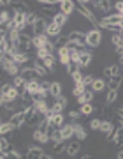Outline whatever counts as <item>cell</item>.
<instances>
[{
	"label": "cell",
	"instance_id": "cell-24",
	"mask_svg": "<svg viewBox=\"0 0 123 159\" xmlns=\"http://www.w3.org/2000/svg\"><path fill=\"white\" fill-rule=\"evenodd\" d=\"M86 89H88V87L84 85V83H76V85H72V96L78 99V97L81 96V94H83Z\"/></svg>",
	"mask_w": 123,
	"mask_h": 159
},
{
	"label": "cell",
	"instance_id": "cell-6",
	"mask_svg": "<svg viewBox=\"0 0 123 159\" xmlns=\"http://www.w3.org/2000/svg\"><path fill=\"white\" fill-rule=\"evenodd\" d=\"M21 78H25V81H34V80H40V74L35 71L34 67H23L19 73Z\"/></svg>",
	"mask_w": 123,
	"mask_h": 159
},
{
	"label": "cell",
	"instance_id": "cell-33",
	"mask_svg": "<svg viewBox=\"0 0 123 159\" xmlns=\"http://www.w3.org/2000/svg\"><path fill=\"white\" fill-rule=\"evenodd\" d=\"M93 81H95V78H93V74H83V83L86 87H91V83H93Z\"/></svg>",
	"mask_w": 123,
	"mask_h": 159
},
{
	"label": "cell",
	"instance_id": "cell-12",
	"mask_svg": "<svg viewBox=\"0 0 123 159\" xmlns=\"http://www.w3.org/2000/svg\"><path fill=\"white\" fill-rule=\"evenodd\" d=\"M74 138L79 140V142H83V140L88 138V133H86V129H84V125L79 124V122H74Z\"/></svg>",
	"mask_w": 123,
	"mask_h": 159
},
{
	"label": "cell",
	"instance_id": "cell-41",
	"mask_svg": "<svg viewBox=\"0 0 123 159\" xmlns=\"http://www.w3.org/2000/svg\"><path fill=\"white\" fill-rule=\"evenodd\" d=\"M121 64H123V58H121Z\"/></svg>",
	"mask_w": 123,
	"mask_h": 159
},
{
	"label": "cell",
	"instance_id": "cell-34",
	"mask_svg": "<svg viewBox=\"0 0 123 159\" xmlns=\"http://www.w3.org/2000/svg\"><path fill=\"white\" fill-rule=\"evenodd\" d=\"M102 76H104V78H112V67L111 66H107V67L102 69Z\"/></svg>",
	"mask_w": 123,
	"mask_h": 159
},
{
	"label": "cell",
	"instance_id": "cell-21",
	"mask_svg": "<svg viewBox=\"0 0 123 159\" xmlns=\"http://www.w3.org/2000/svg\"><path fill=\"white\" fill-rule=\"evenodd\" d=\"M79 111H81L83 117H88V115H91L95 111V106H93V102H86V104H81L79 106Z\"/></svg>",
	"mask_w": 123,
	"mask_h": 159
},
{
	"label": "cell",
	"instance_id": "cell-7",
	"mask_svg": "<svg viewBox=\"0 0 123 159\" xmlns=\"http://www.w3.org/2000/svg\"><path fill=\"white\" fill-rule=\"evenodd\" d=\"M69 41H70V43H78L81 48H84V46H86V34H84V32L74 30V32L69 34Z\"/></svg>",
	"mask_w": 123,
	"mask_h": 159
},
{
	"label": "cell",
	"instance_id": "cell-15",
	"mask_svg": "<svg viewBox=\"0 0 123 159\" xmlns=\"http://www.w3.org/2000/svg\"><path fill=\"white\" fill-rule=\"evenodd\" d=\"M11 124L14 125L16 129H21L23 125H25V111H16V113L12 115Z\"/></svg>",
	"mask_w": 123,
	"mask_h": 159
},
{
	"label": "cell",
	"instance_id": "cell-28",
	"mask_svg": "<svg viewBox=\"0 0 123 159\" xmlns=\"http://www.w3.org/2000/svg\"><path fill=\"white\" fill-rule=\"evenodd\" d=\"M51 142H53V143H62V142H63V136H62V131L60 129H53V131H51Z\"/></svg>",
	"mask_w": 123,
	"mask_h": 159
},
{
	"label": "cell",
	"instance_id": "cell-8",
	"mask_svg": "<svg viewBox=\"0 0 123 159\" xmlns=\"http://www.w3.org/2000/svg\"><path fill=\"white\" fill-rule=\"evenodd\" d=\"M44 150H42V148L40 147H32V145H30V147H28V150H27V154H25V159H42L44 157Z\"/></svg>",
	"mask_w": 123,
	"mask_h": 159
},
{
	"label": "cell",
	"instance_id": "cell-19",
	"mask_svg": "<svg viewBox=\"0 0 123 159\" xmlns=\"http://www.w3.org/2000/svg\"><path fill=\"white\" fill-rule=\"evenodd\" d=\"M60 32H62L60 27H58L56 23H51L49 27H48V30H46V35H48V37L51 39V37H58V35H62Z\"/></svg>",
	"mask_w": 123,
	"mask_h": 159
},
{
	"label": "cell",
	"instance_id": "cell-10",
	"mask_svg": "<svg viewBox=\"0 0 123 159\" xmlns=\"http://www.w3.org/2000/svg\"><path fill=\"white\" fill-rule=\"evenodd\" d=\"M93 99H95V92L91 90V87H88V89L78 97V104L81 106V104H86V102H93Z\"/></svg>",
	"mask_w": 123,
	"mask_h": 159
},
{
	"label": "cell",
	"instance_id": "cell-35",
	"mask_svg": "<svg viewBox=\"0 0 123 159\" xmlns=\"http://www.w3.org/2000/svg\"><path fill=\"white\" fill-rule=\"evenodd\" d=\"M55 101H56V102H60L62 106H65V108H67V97H65V96H60V97H56Z\"/></svg>",
	"mask_w": 123,
	"mask_h": 159
},
{
	"label": "cell",
	"instance_id": "cell-30",
	"mask_svg": "<svg viewBox=\"0 0 123 159\" xmlns=\"http://www.w3.org/2000/svg\"><path fill=\"white\" fill-rule=\"evenodd\" d=\"M100 125H102L100 119H91L90 120V129L91 131H97V133H99V131H100Z\"/></svg>",
	"mask_w": 123,
	"mask_h": 159
},
{
	"label": "cell",
	"instance_id": "cell-4",
	"mask_svg": "<svg viewBox=\"0 0 123 159\" xmlns=\"http://www.w3.org/2000/svg\"><path fill=\"white\" fill-rule=\"evenodd\" d=\"M46 119L51 120V127L53 129H62L65 125V115L63 113H49Z\"/></svg>",
	"mask_w": 123,
	"mask_h": 159
},
{
	"label": "cell",
	"instance_id": "cell-31",
	"mask_svg": "<svg viewBox=\"0 0 123 159\" xmlns=\"http://www.w3.org/2000/svg\"><path fill=\"white\" fill-rule=\"evenodd\" d=\"M114 145L116 147H123V125L118 129V133H116V140H114Z\"/></svg>",
	"mask_w": 123,
	"mask_h": 159
},
{
	"label": "cell",
	"instance_id": "cell-14",
	"mask_svg": "<svg viewBox=\"0 0 123 159\" xmlns=\"http://www.w3.org/2000/svg\"><path fill=\"white\" fill-rule=\"evenodd\" d=\"M60 131H62V136H63V142H70V140L74 138V124L72 122L65 124Z\"/></svg>",
	"mask_w": 123,
	"mask_h": 159
},
{
	"label": "cell",
	"instance_id": "cell-17",
	"mask_svg": "<svg viewBox=\"0 0 123 159\" xmlns=\"http://www.w3.org/2000/svg\"><path fill=\"white\" fill-rule=\"evenodd\" d=\"M121 85H123V74H116V76L109 78V83H107L109 90H118Z\"/></svg>",
	"mask_w": 123,
	"mask_h": 159
},
{
	"label": "cell",
	"instance_id": "cell-18",
	"mask_svg": "<svg viewBox=\"0 0 123 159\" xmlns=\"http://www.w3.org/2000/svg\"><path fill=\"white\" fill-rule=\"evenodd\" d=\"M53 23H56L60 29H63V27L69 23V16L62 14V12H58V14H55V16H53Z\"/></svg>",
	"mask_w": 123,
	"mask_h": 159
},
{
	"label": "cell",
	"instance_id": "cell-26",
	"mask_svg": "<svg viewBox=\"0 0 123 159\" xmlns=\"http://www.w3.org/2000/svg\"><path fill=\"white\" fill-rule=\"evenodd\" d=\"M118 96H120V94H118V90H109V89H107L106 102H107V104H111V106H112V102H116Z\"/></svg>",
	"mask_w": 123,
	"mask_h": 159
},
{
	"label": "cell",
	"instance_id": "cell-5",
	"mask_svg": "<svg viewBox=\"0 0 123 159\" xmlns=\"http://www.w3.org/2000/svg\"><path fill=\"white\" fill-rule=\"evenodd\" d=\"M56 58H58V62H60L62 66L67 67L69 64H70V50H69L67 46H65V48H60V50H56Z\"/></svg>",
	"mask_w": 123,
	"mask_h": 159
},
{
	"label": "cell",
	"instance_id": "cell-40",
	"mask_svg": "<svg viewBox=\"0 0 123 159\" xmlns=\"http://www.w3.org/2000/svg\"><path fill=\"white\" fill-rule=\"evenodd\" d=\"M118 119H120V117H118ZM120 120H121V124H123V117H121V119H120Z\"/></svg>",
	"mask_w": 123,
	"mask_h": 159
},
{
	"label": "cell",
	"instance_id": "cell-27",
	"mask_svg": "<svg viewBox=\"0 0 123 159\" xmlns=\"http://www.w3.org/2000/svg\"><path fill=\"white\" fill-rule=\"evenodd\" d=\"M65 69H67V74H69V76H72V74H76V73H79V71H81V66H79L78 62H70Z\"/></svg>",
	"mask_w": 123,
	"mask_h": 159
},
{
	"label": "cell",
	"instance_id": "cell-13",
	"mask_svg": "<svg viewBox=\"0 0 123 159\" xmlns=\"http://www.w3.org/2000/svg\"><path fill=\"white\" fill-rule=\"evenodd\" d=\"M49 96L53 97V99H56V97L63 96V83H62V81H51Z\"/></svg>",
	"mask_w": 123,
	"mask_h": 159
},
{
	"label": "cell",
	"instance_id": "cell-29",
	"mask_svg": "<svg viewBox=\"0 0 123 159\" xmlns=\"http://www.w3.org/2000/svg\"><path fill=\"white\" fill-rule=\"evenodd\" d=\"M81 117H83V115H81V111H79V110H70V111H69V119H70V122H79V119H81Z\"/></svg>",
	"mask_w": 123,
	"mask_h": 159
},
{
	"label": "cell",
	"instance_id": "cell-25",
	"mask_svg": "<svg viewBox=\"0 0 123 159\" xmlns=\"http://www.w3.org/2000/svg\"><path fill=\"white\" fill-rule=\"evenodd\" d=\"M16 127L11 124V122H2L0 124V134H7V133H14Z\"/></svg>",
	"mask_w": 123,
	"mask_h": 159
},
{
	"label": "cell",
	"instance_id": "cell-20",
	"mask_svg": "<svg viewBox=\"0 0 123 159\" xmlns=\"http://www.w3.org/2000/svg\"><path fill=\"white\" fill-rule=\"evenodd\" d=\"M91 90L95 92H104L106 90V81H104V80L102 78H95V81H93V83H91Z\"/></svg>",
	"mask_w": 123,
	"mask_h": 159
},
{
	"label": "cell",
	"instance_id": "cell-2",
	"mask_svg": "<svg viewBox=\"0 0 123 159\" xmlns=\"http://www.w3.org/2000/svg\"><path fill=\"white\" fill-rule=\"evenodd\" d=\"M2 60V71L6 74H9V76H12V78H16V76H19V73H21V66L18 62H12V60H6V58H0Z\"/></svg>",
	"mask_w": 123,
	"mask_h": 159
},
{
	"label": "cell",
	"instance_id": "cell-38",
	"mask_svg": "<svg viewBox=\"0 0 123 159\" xmlns=\"http://www.w3.org/2000/svg\"><path fill=\"white\" fill-rule=\"evenodd\" d=\"M81 159H93V156H91V154H84Z\"/></svg>",
	"mask_w": 123,
	"mask_h": 159
},
{
	"label": "cell",
	"instance_id": "cell-11",
	"mask_svg": "<svg viewBox=\"0 0 123 159\" xmlns=\"http://www.w3.org/2000/svg\"><path fill=\"white\" fill-rule=\"evenodd\" d=\"M74 11H76V4H74L72 0H62V4H60V12L62 14L70 16Z\"/></svg>",
	"mask_w": 123,
	"mask_h": 159
},
{
	"label": "cell",
	"instance_id": "cell-39",
	"mask_svg": "<svg viewBox=\"0 0 123 159\" xmlns=\"http://www.w3.org/2000/svg\"><path fill=\"white\" fill-rule=\"evenodd\" d=\"M116 159H123V150H120V152H118V156H116Z\"/></svg>",
	"mask_w": 123,
	"mask_h": 159
},
{
	"label": "cell",
	"instance_id": "cell-23",
	"mask_svg": "<svg viewBox=\"0 0 123 159\" xmlns=\"http://www.w3.org/2000/svg\"><path fill=\"white\" fill-rule=\"evenodd\" d=\"M39 89H40V80L27 81V92H30V94H35V92H39Z\"/></svg>",
	"mask_w": 123,
	"mask_h": 159
},
{
	"label": "cell",
	"instance_id": "cell-16",
	"mask_svg": "<svg viewBox=\"0 0 123 159\" xmlns=\"http://www.w3.org/2000/svg\"><path fill=\"white\" fill-rule=\"evenodd\" d=\"M48 43H49V37H48L46 34H44V35H35L34 41H32V44H34L35 51H37V50H42V48L48 44Z\"/></svg>",
	"mask_w": 123,
	"mask_h": 159
},
{
	"label": "cell",
	"instance_id": "cell-3",
	"mask_svg": "<svg viewBox=\"0 0 123 159\" xmlns=\"http://www.w3.org/2000/svg\"><path fill=\"white\" fill-rule=\"evenodd\" d=\"M100 44H102V32L99 29H91L86 34V46L91 48V50H95Z\"/></svg>",
	"mask_w": 123,
	"mask_h": 159
},
{
	"label": "cell",
	"instance_id": "cell-22",
	"mask_svg": "<svg viewBox=\"0 0 123 159\" xmlns=\"http://www.w3.org/2000/svg\"><path fill=\"white\" fill-rule=\"evenodd\" d=\"M112 129H114V124H112L111 120H102V125H100V131L99 133H102L104 136H107Z\"/></svg>",
	"mask_w": 123,
	"mask_h": 159
},
{
	"label": "cell",
	"instance_id": "cell-1",
	"mask_svg": "<svg viewBox=\"0 0 123 159\" xmlns=\"http://www.w3.org/2000/svg\"><path fill=\"white\" fill-rule=\"evenodd\" d=\"M44 120V117L40 113H37L35 111V108H30L25 111V125H28V127H39V124Z\"/></svg>",
	"mask_w": 123,
	"mask_h": 159
},
{
	"label": "cell",
	"instance_id": "cell-36",
	"mask_svg": "<svg viewBox=\"0 0 123 159\" xmlns=\"http://www.w3.org/2000/svg\"><path fill=\"white\" fill-rule=\"evenodd\" d=\"M111 67H112V76H116V74H120V66H118V64H112Z\"/></svg>",
	"mask_w": 123,
	"mask_h": 159
},
{
	"label": "cell",
	"instance_id": "cell-37",
	"mask_svg": "<svg viewBox=\"0 0 123 159\" xmlns=\"http://www.w3.org/2000/svg\"><path fill=\"white\" fill-rule=\"evenodd\" d=\"M42 159H55V156H51V154L46 152V154H44V157H42Z\"/></svg>",
	"mask_w": 123,
	"mask_h": 159
},
{
	"label": "cell",
	"instance_id": "cell-9",
	"mask_svg": "<svg viewBox=\"0 0 123 159\" xmlns=\"http://www.w3.org/2000/svg\"><path fill=\"white\" fill-rule=\"evenodd\" d=\"M79 150H81V142L79 140H70V142L67 143V148H65V154H67L69 157H74L76 154H79Z\"/></svg>",
	"mask_w": 123,
	"mask_h": 159
},
{
	"label": "cell",
	"instance_id": "cell-32",
	"mask_svg": "<svg viewBox=\"0 0 123 159\" xmlns=\"http://www.w3.org/2000/svg\"><path fill=\"white\" fill-rule=\"evenodd\" d=\"M63 110H65V106H62L60 102L53 101V104H51V113H63Z\"/></svg>",
	"mask_w": 123,
	"mask_h": 159
}]
</instances>
